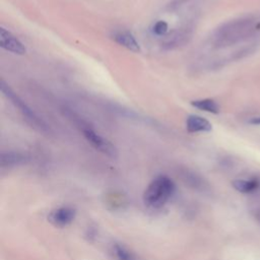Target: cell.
Wrapping results in <instances>:
<instances>
[{
    "label": "cell",
    "instance_id": "cell-1",
    "mask_svg": "<svg viewBox=\"0 0 260 260\" xmlns=\"http://www.w3.org/2000/svg\"><path fill=\"white\" fill-rule=\"evenodd\" d=\"M260 34V18L242 16L220 24L212 34L211 42L217 48H225L244 42Z\"/></svg>",
    "mask_w": 260,
    "mask_h": 260
},
{
    "label": "cell",
    "instance_id": "cell-2",
    "mask_svg": "<svg viewBox=\"0 0 260 260\" xmlns=\"http://www.w3.org/2000/svg\"><path fill=\"white\" fill-rule=\"evenodd\" d=\"M174 182L167 176H158L145 189L143 201L149 207L158 208L166 204L174 194Z\"/></svg>",
    "mask_w": 260,
    "mask_h": 260
},
{
    "label": "cell",
    "instance_id": "cell-3",
    "mask_svg": "<svg viewBox=\"0 0 260 260\" xmlns=\"http://www.w3.org/2000/svg\"><path fill=\"white\" fill-rule=\"evenodd\" d=\"M0 88L2 93L12 103V105L18 109L20 114L23 116L25 121L34 127L36 130H39L41 132L48 133L51 131L48 124L41 119L13 90L12 88L4 81V79H1L0 81Z\"/></svg>",
    "mask_w": 260,
    "mask_h": 260
},
{
    "label": "cell",
    "instance_id": "cell-4",
    "mask_svg": "<svg viewBox=\"0 0 260 260\" xmlns=\"http://www.w3.org/2000/svg\"><path fill=\"white\" fill-rule=\"evenodd\" d=\"M80 129L82 130L83 136L85 137V139L98 150H100L101 152L107 154L110 157H117L118 155V151L117 148L115 147V145L109 141L108 139H106L105 137L101 136L99 133H96L91 127H89L86 123H83L82 125L79 126Z\"/></svg>",
    "mask_w": 260,
    "mask_h": 260
},
{
    "label": "cell",
    "instance_id": "cell-5",
    "mask_svg": "<svg viewBox=\"0 0 260 260\" xmlns=\"http://www.w3.org/2000/svg\"><path fill=\"white\" fill-rule=\"evenodd\" d=\"M193 30L189 26L177 28L164 37L161 48L166 51H172L185 46L192 38Z\"/></svg>",
    "mask_w": 260,
    "mask_h": 260
},
{
    "label": "cell",
    "instance_id": "cell-6",
    "mask_svg": "<svg viewBox=\"0 0 260 260\" xmlns=\"http://www.w3.org/2000/svg\"><path fill=\"white\" fill-rule=\"evenodd\" d=\"M0 46L4 50L17 55H23L26 52L25 46L4 27L0 28Z\"/></svg>",
    "mask_w": 260,
    "mask_h": 260
},
{
    "label": "cell",
    "instance_id": "cell-7",
    "mask_svg": "<svg viewBox=\"0 0 260 260\" xmlns=\"http://www.w3.org/2000/svg\"><path fill=\"white\" fill-rule=\"evenodd\" d=\"M75 218V210L71 207H59L50 212L48 219L55 226L63 228L71 223Z\"/></svg>",
    "mask_w": 260,
    "mask_h": 260
},
{
    "label": "cell",
    "instance_id": "cell-8",
    "mask_svg": "<svg viewBox=\"0 0 260 260\" xmlns=\"http://www.w3.org/2000/svg\"><path fill=\"white\" fill-rule=\"evenodd\" d=\"M112 38L117 44L131 52L137 53L140 51V46L138 42L136 41L134 36L127 30H116L113 32Z\"/></svg>",
    "mask_w": 260,
    "mask_h": 260
},
{
    "label": "cell",
    "instance_id": "cell-9",
    "mask_svg": "<svg viewBox=\"0 0 260 260\" xmlns=\"http://www.w3.org/2000/svg\"><path fill=\"white\" fill-rule=\"evenodd\" d=\"M186 128L191 133L208 132L212 129L211 123L203 117L197 115H190L186 119Z\"/></svg>",
    "mask_w": 260,
    "mask_h": 260
},
{
    "label": "cell",
    "instance_id": "cell-10",
    "mask_svg": "<svg viewBox=\"0 0 260 260\" xmlns=\"http://www.w3.org/2000/svg\"><path fill=\"white\" fill-rule=\"evenodd\" d=\"M233 186L240 193H253L260 188V179L258 177L236 179L235 181H233Z\"/></svg>",
    "mask_w": 260,
    "mask_h": 260
},
{
    "label": "cell",
    "instance_id": "cell-11",
    "mask_svg": "<svg viewBox=\"0 0 260 260\" xmlns=\"http://www.w3.org/2000/svg\"><path fill=\"white\" fill-rule=\"evenodd\" d=\"M191 105L195 107L196 109H199L204 112L217 114L219 112V106L218 104L211 99H201V100H195L191 102Z\"/></svg>",
    "mask_w": 260,
    "mask_h": 260
},
{
    "label": "cell",
    "instance_id": "cell-12",
    "mask_svg": "<svg viewBox=\"0 0 260 260\" xmlns=\"http://www.w3.org/2000/svg\"><path fill=\"white\" fill-rule=\"evenodd\" d=\"M25 160V156L18 152H3L1 154V166L2 167H10L22 164Z\"/></svg>",
    "mask_w": 260,
    "mask_h": 260
},
{
    "label": "cell",
    "instance_id": "cell-13",
    "mask_svg": "<svg viewBox=\"0 0 260 260\" xmlns=\"http://www.w3.org/2000/svg\"><path fill=\"white\" fill-rule=\"evenodd\" d=\"M114 254L118 260H135V257L132 252L127 250L124 246L115 245L114 246Z\"/></svg>",
    "mask_w": 260,
    "mask_h": 260
},
{
    "label": "cell",
    "instance_id": "cell-14",
    "mask_svg": "<svg viewBox=\"0 0 260 260\" xmlns=\"http://www.w3.org/2000/svg\"><path fill=\"white\" fill-rule=\"evenodd\" d=\"M169 25L165 20H158L153 24L152 31L158 37H165L168 34Z\"/></svg>",
    "mask_w": 260,
    "mask_h": 260
},
{
    "label": "cell",
    "instance_id": "cell-15",
    "mask_svg": "<svg viewBox=\"0 0 260 260\" xmlns=\"http://www.w3.org/2000/svg\"><path fill=\"white\" fill-rule=\"evenodd\" d=\"M253 213L255 215V218L260 222V204L253 209Z\"/></svg>",
    "mask_w": 260,
    "mask_h": 260
},
{
    "label": "cell",
    "instance_id": "cell-16",
    "mask_svg": "<svg viewBox=\"0 0 260 260\" xmlns=\"http://www.w3.org/2000/svg\"><path fill=\"white\" fill-rule=\"evenodd\" d=\"M250 123L252 124H260V117H257V118H253Z\"/></svg>",
    "mask_w": 260,
    "mask_h": 260
}]
</instances>
